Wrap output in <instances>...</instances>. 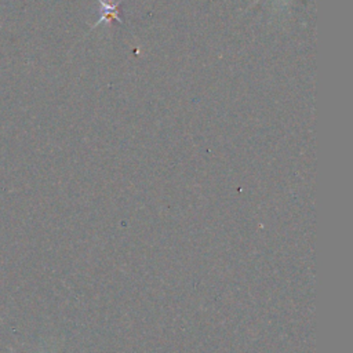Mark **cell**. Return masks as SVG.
Masks as SVG:
<instances>
[{
  "label": "cell",
  "mask_w": 353,
  "mask_h": 353,
  "mask_svg": "<svg viewBox=\"0 0 353 353\" xmlns=\"http://www.w3.org/2000/svg\"><path fill=\"white\" fill-rule=\"evenodd\" d=\"M97 1H98L99 7H101V10H102V15H101L99 19L92 25L91 29L97 28V26L101 25V23H110L113 19L117 21L119 23L123 22V18L120 17V14H119V11H117V7L121 4L123 0H119L117 3H109V1H105V0H97Z\"/></svg>",
  "instance_id": "1"
}]
</instances>
